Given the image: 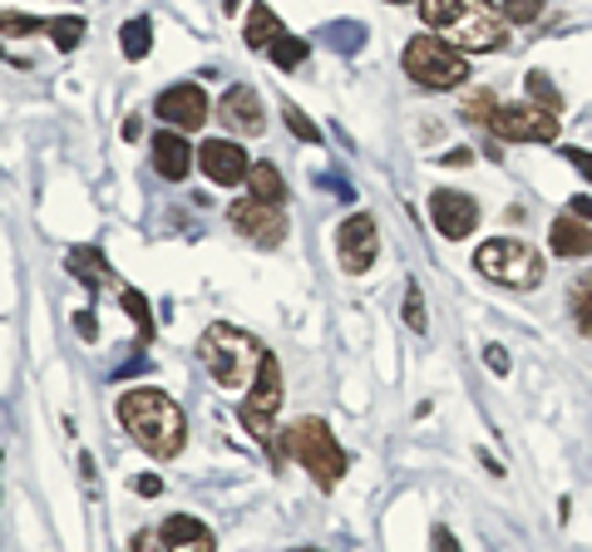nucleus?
Here are the masks:
<instances>
[{
    "mask_svg": "<svg viewBox=\"0 0 592 552\" xmlns=\"http://www.w3.org/2000/svg\"><path fill=\"white\" fill-rule=\"evenodd\" d=\"M114 415H119V424L129 429V439L153 459H178L183 449H188V415H183L178 400H173L168 390H158V385H134V390H124Z\"/></svg>",
    "mask_w": 592,
    "mask_h": 552,
    "instance_id": "nucleus-1",
    "label": "nucleus"
},
{
    "mask_svg": "<svg viewBox=\"0 0 592 552\" xmlns=\"http://www.w3.org/2000/svg\"><path fill=\"white\" fill-rule=\"evenodd\" d=\"M420 15L435 35L464 55H494L514 45L504 10H494L489 0H420Z\"/></svg>",
    "mask_w": 592,
    "mask_h": 552,
    "instance_id": "nucleus-2",
    "label": "nucleus"
},
{
    "mask_svg": "<svg viewBox=\"0 0 592 552\" xmlns=\"http://www.w3.org/2000/svg\"><path fill=\"white\" fill-rule=\"evenodd\" d=\"M262 355H267V351L257 345V335H248L242 325H232V321H212L208 331L198 335L202 371H208L228 395H248V385H252V375H257Z\"/></svg>",
    "mask_w": 592,
    "mask_h": 552,
    "instance_id": "nucleus-3",
    "label": "nucleus"
},
{
    "mask_svg": "<svg viewBox=\"0 0 592 552\" xmlns=\"http://www.w3.org/2000/svg\"><path fill=\"white\" fill-rule=\"evenodd\" d=\"M282 449H287L296 464L316 478V488H321V494H336V484L346 478V464H351V459H346V449L336 444L331 424H326V419H316V415H306V419H296L292 429H282Z\"/></svg>",
    "mask_w": 592,
    "mask_h": 552,
    "instance_id": "nucleus-4",
    "label": "nucleus"
},
{
    "mask_svg": "<svg viewBox=\"0 0 592 552\" xmlns=\"http://www.w3.org/2000/svg\"><path fill=\"white\" fill-rule=\"evenodd\" d=\"M401 65H405V75L420 89H430V95H449V89H459L469 79V55L440 35H415L410 45L401 49Z\"/></svg>",
    "mask_w": 592,
    "mask_h": 552,
    "instance_id": "nucleus-5",
    "label": "nucleus"
},
{
    "mask_svg": "<svg viewBox=\"0 0 592 552\" xmlns=\"http://www.w3.org/2000/svg\"><path fill=\"white\" fill-rule=\"evenodd\" d=\"M474 272L489 276L494 286H508V291H538V286H544V257L518 238L484 242V247L474 252Z\"/></svg>",
    "mask_w": 592,
    "mask_h": 552,
    "instance_id": "nucleus-6",
    "label": "nucleus"
},
{
    "mask_svg": "<svg viewBox=\"0 0 592 552\" xmlns=\"http://www.w3.org/2000/svg\"><path fill=\"white\" fill-rule=\"evenodd\" d=\"M228 222H232V232H238V238H248L252 247H262V252L282 247V242H287V232H292L287 208H282V202H262V198H252V192L232 202Z\"/></svg>",
    "mask_w": 592,
    "mask_h": 552,
    "instance_id": "nucleus-7",
    "label": "nucleus"
},
{
    "mask_svg": "<svg viewBox=\"0 0 592 552\" xmlns=\"http://www.w3.org/2000/svg\"><path fill=\"white\" fill-rule=\"evenodd\" d=\"M381 257V228H375L371 212H351V218L336 228V262L346 276H365Z\"/></svg>",
    "mask_w": 592,
    "mask_h": 552,
    "instance_id": "nucleus-8",
    "label": "nucleus"
},
{
    "mask_svg": "<svg viewBox=\"0 0 592 552\" xmlns=\"http://www.w3.org/2000/svg\"><path fill=\"white\" fill-rule=\"evenodd\" d=\"M489 134L504 143H553L558 139V114L538 104H498L494 119H489Z\"/></svg>",
    "mask_w": 592,
    "mask_h": 552,
    "instance_id": "nucleus-9",
    "label": "nucleus"
},
{
    "mask_svg": "<svg viewBox=\"0 0 592 552\" xmlns=\"http://www.w3.org/2000/svg\"><path fill=\"white\" fill-rule=\"evenodd\" d=\"M153 119H163V129H178V134H193V129L208 124V95L202 85H173L153 99Z\"/></svg>",
    "mask_w": 592,
    "mask_h": 552,
    "instance_id": "nucleus-10",
    "label": "nucleus"
},
{
    "mask_svg": "<svg viewBox=\"0 0 592 552\" xmlns=\"http://www.w3.org/2000/svg\"><path fill=\"white\" fill-rule=\"evenodd\" d=\"M218 124L238 139H257L267 129V114H262V95L252 85H232L228 95L218 99Z\"/></svg>",
    "mask_w": 592,
    "mask_h": 552,
    "instance_id": "nucleus-11",
    "label": "nucleus"
},
{
    "mask_svg": "<svg viewBox=\"0 0 592 552\" xmlns=\"http://www.w3.org/2000/svg\"><path fill=\"white\" fill-rule=\"evenodd\" d=\"M430 218H435V232L449 242L469 238L479 228V202L469 192H454V188H435L430 192Z\"/></svg>",
    "mask_w": 592,
    "mask_h": 552,
    "instance_id": "nucleus-12",
    "label": "nucleus"
},
{
    "mask_svg": "<svg viewBox=\"0 0 592 552\" xmlns=\"http://www.w3.org/2000/svg\"><path fill=\"white\" fill-rule=\"evenodd\" d=\"M198 168L208 173L218 188H232V183H248L252 163H248V153H242L238 139H208L198 148Z\"/></svg>",
    "mask_w": 592,
    "mask_h": 552,
    "instance_id": "nucleus-13",
    "label": "nucleus"
},
{
    "mask_svg": "<svg viewBox=\"0 0 592 552\" xmlns=\"http://www.w3.org/2000/svg\"><path fill=\"white\" fill-rule=\"evenodd\" d=\"M149 153H153V173L168 183H183L193 173V163H198V153L188 148V134H178V129H158Z\"/></svg>",
    "mask_w": 592,
    "mask_h": 552,
    "instance_id": "nucleus-14",
    "label": "nucleus"
},
{
    "mask_svg": "<svg viewBox=\"0 0 592 552\" xmlns=\"http://www.w3.org/2000/svg\"><path fill=\"white\" fill-rule=\"evenodd\" d=\"M163 552H218V538H212L208 523H198L193 514H168L158 528Z\"/></svg>",
    "mask_w": 592,
    "mask_h": 552,
    "instance_id": "nucleus-15",
    "label": "nucleus"
},
{
    "mask_svg": "<svg viewBox=\"0 0 592 552\" xmlns=\"http://www.w3.org/2000/svg\"><path fill=\"white\" fill-rule=\"evenodd\" d=\"M548 252L553 257H592V228L583 218H573V212H558L553 228H548Z\"/></svg>",
    "mask_w": 592,
    "mask_h": 552,
    "instance_id": "nucleus-16",
    "label": "nucleus"
},
{
    "mask_svg": "<svg viewBox=\"0 0 592 552\" xmlns=\"http://www.w3.org/2000/svg\"><path fill=\"white\" fill-rule=\"evenodd\" d=\"M65 267H69V276H79L89 291H105V286H114V267H109V257L99 247H89V242H85V247H69Z\"/></svg>",
    "mask_w": 592,
    "mask_h": 552,
    "instance_id": "nucleus-17",
    "label": "nucleus"
},
{
    "mask_svg": "<svg viewBox=\"0 0 592 552\" xmlns=\"http://www.w3.org/2000/svg\"><path fill=\"white\" fill-rule=\"evenodd\" d=\"M282 35H287V30H282L277 10L262 5V0H257V5L248 10V25H242V40H248V49H272Z\"/></svg>",
    "mask_w": 592,
    "mask_h": 552,
    "instance_id": "nucleus-18",
    "label": "nucleus"
},
{
    "mask_svg": "<svg viewBox=\"0 0 592 552\" xmlns=\"http://www.w3.org/2000/svg\"><path fill=\"white\" fill-rule=\"evenodd\" d=\"M248 192H252V198H262V202H282V208H287V198H292V192H287V178H282L272 163H252Z\"/></svg>",
    "mask_w": 592,
    "mask_h": 552,
    "instance_id": "nucleus-19",
    "label": "nucleus"
},
{
    "mask_svg": "<svg viewBox=\"0 0 592 552\" xmlns=\"http://www.w3.org/2000/svg\"><path fill=\"white\" fill-rule=\"evenodd\" d=\"M524 95H528V104L548 109V114H563V95L553 89V79H548L544 69H528L524 75Z\"/></svg>",
    "mask_w": 592,
    "mask_h": 552,
    "instance_id": "nucleus-20",
    "label": "nucleus"
},
{
    "mask_svg": "<svg viewBox=\"0 0 592 552\" xmlns=\"http://www.w3.org/2000/svg\"><path fill=\"white\" fill-rule=\"evenodd\" d=\"M119 49H124V59H149V49H153V20L149 15L129 20V25L119 30Z\"/></svg>",
    "mask_w": 592,
    "mask_h": 552,
    "instance_id": "nucleus-21",
    "label": "nucleus"
},
{
    "mask_svg": "<svg viewBox=\"0 0 592 552\" xmlns=\"http://www.w3.org/2000/svg\"><path fill=\"white\" fill-rule=\"evenodd\" d=\"M568 311H573V325L592 341V272L578 276L573 286H568Z\"/></svg>",
    "mask_w": 592,
    "mask_h": 552,
    "instance_id": "nucleus-22",
    "label": "nucleus"
},
{
    "mask_svg": "<svg viewBox=\"0 0 592 552\" xmlns=\"http://www.w3.org/2000/svg\"><path fill=\"white\" fill-rule=\"evenodd\" d=\"M119 301H124L129 321L139 325V345H149L153 341V306H149V296L134 291V286H124V291H119Z\"/></svg>",
    "mask_w": 592,
    "mask_h": 552,
    "instance_id": "nucleus-23",
    "label": "nucleus"
},
{
    "mask_svg": "<svg viewBox=\"0 0 592 552\" xmlns=\"http://www.w3.org/2000/svg\"><path fill=\"white\" fill-rule=\"evenodd\" d=\"M267 55H272V65H277V69H296V65H306V55H311V45H306L302 35H282L277 45L267 49Z\"/></svg>",
    "mask_w": 592,
    "mask_h": 552,
    "instance_id": "nucleus-24",
    "label": "nucleus"
},
{
    "mask_svg": "<svg viewBox=\"0 0 592 552\" xmlns=\"http://www.w3.org/2000/svg\"><path fill=\"white\" fill-rule=\"evenodd\" d=\"M45 35L55 40V49H65V55H69V49L85 40V20H79V15H59V20H50V25H45Z\"/></svg>",
    "mask_w": 592,
    "mask_h": 552,
    "instance_id": "nucleus-25",
    "label": "nucleus"
},
{
    "mask_svg": "<svg viewBox=\"0 0 592 552\" xmlns=\"http://www.w3.org/2000/svg\"><path fill=\"white\" fill-rule=\"evenodd\" d=\"M401 316H405V325H410V331L415 335H425V331H430V316H425V291H420V286H405V306H401Z\"/></svg>",
    "mask_w": 592,
    "mask_h": 552,
    "instance_id": "nucleus-26",
    "label": "nucleus"
},
{
    "mask_svg": "<svg viewBox=\"0 0 592 552\" xmlns=\"http://www.w3.org/2000/svg\"><path fill=\"white\" fill-rule=\"evenodd\" d=\"M494 109H498V95H494V89H474V95L464 99V119H469V124H484V129H489Z\"/></svg>",
    "mask_w": 592,
    "mask_h": 552,
    "instance_id": "nucleus-27",
    "label": "nucleus"
},
{
    "mask_svg": "<svg viewBox=\"0 0 592 552\" xmlns=\"http://www.w3.org/2000/svg\"><path fill=\"white\" fill-rule=\"evenodd\" d=\"M50 20H35V15H20V10H0V35H15V40H25V35H40Z\"/></svg>",
    "mask_w": 592,
    "mask_h": 552,
    "instance_id": "nucleus-28",
    "label": "nucleus"
},
{
    "mask_svg": "<svg viewBox=\"0 0 592 552\" xmlns=\"http://www.w3.org/2000/svg\"><path fill=\"white\" fill-rule=\"evenodd\" d=\"M498 10H504L508 25H534V20L544 15V0H504Z\"/></svg>",
    "mask_w": 592,
    "mask_h": 552,
    "instance_id": "nucleus-29",
    "label": "nucleus"
},
{
    "mask_svg": "<svg viewBox=\"0 0 592 552\" xmlns=\"http://www.w3.org/2000/svg\"><path fill=\"white\" fill-rule=\"evenodd\" d=\"M282 119H287V129H292V139H302V143H321V129L311 124V119L302 114L296 104H282Z\"/></svg>",
    "mask_w": 592,
    "mask_h": 552,
    "instance_id": "nucleus-30",
    "label": "nucleus"
},
{
    "mask_svg": "<svg viewBox=\"0 0 592 552\" xmlns=\"http://www.w3.org/2000/svg\"><path fill=\"white\" fill-rule=\"evenodd\" d=\"M484 365H489L494 375H508V351H504V345L489 341V345H484Z\"/></svg>",
    "mask_w": 592,
    "mask_h": 552,
    "instance_id": "nucleus-31",
    "label": "nucleus"
},
{
    "mask_svg": "<svg viewBox=\"0 0 592 552\" xmlns=\"http://www.w3.org/2000/svg\"><path fill=\"white\" fill-rule=\"evenodd\" d=\"M563 158L573 163V168H578V173H583V178L592 183V148H563Z\"/></svg>",
    "mask_w": 592,
    "mask_h": 552,
    "instance_id": "nucleus-32",
    "label": "nucleus"
},
{
    "mask_svg": "<svg viewBox=\"0 0 592 552\" xmlns=\"http://www.w3.org/2000/svg\"><path fill=\"white\" fill-rule=\"evenodd\" d=\"M430 552H459V543H454V533H449L445 523H435V533H430Z\"/></svg>",
    "mask_w": 592,
    "mask_h": 552,
    "instance_id": "nucleus-33",
    "label": "nucleus"
},
{
    "mask_svg": "<svg viewBox=\"0 0 592 552\" xmlns=\"http://www.w3.org/2000/svg\"><path fill=\"white\" fill-rule=\"evenodd\" d=\"M75 331H79V341H99V325H95V311H75Z\"/></svg>",
    "mask_w": 592,
    "mask_h": 552,
    "instance_id": "nucleus-34",
    "label": "nucleus"
},
{
    "mask_svg": "<svg viewBox=\"0 0 592 552\" xmlns=\"http://www.w3.org/2000/svg\"><path fill=\"white\" fill-rule=\"evenodd\" d=\"M435 163H445V168H469V163H474V153H469V148H445Z\"/></svg>",
    "mask_w": 592,
    "mask_h": 552,
    "instance_id": "nucleus-35",
    "label": "nucleus"
},
{
    "mask_svg": "<svg viewBox=\"0 0 592 552\" xmlns=\"http://www.w3.org/2000/svg\"><path fill=\"white\" fill-rule=\"evenodd\" d=\"M134 494H139V498H158V494H163V478L139 474V478H134Z\"/></svg>",
    "mask_w": 592,
    "mask_h": 552,
    "instance_id": "nucleus-36",
    "label": "nucleus"
},
{
    "mask_svg": "<svg viewBox=\"0 0 592 552\" xmlns=\"http://www.w3.org/2000/svg\"><path fill=\"white\" fill-rule=\"evenodd\" d=\"M129 552H163V538H158V533H134Z\"/></svg>",
    "mask_w": 592,
    "mask_h": 552,
    "instance_id": "nucleus-37",
    "label": "nucleus"
},
{
    "mask_svg": "<svg viewBox=\"0 0 592 552\" xmlns=\"http://www.w3.org/2000/svg\"><path fill=\"white\" fill-rule=\"evenodd\" d=\"M479 464H484V468H489V474H494V478H504V464H498V459L489 454V449H479Z\"/></svg>",
    "mask_w": 592,
    "mask_h": 552,
    "instance_id": "nucleus-38",
    "label": "nucleus"
},
{
    "mask_svg": "<svg viewBox=\"0 0 592 552\" xmlns=\"http://www.w3.org/2000/svg\"><path fill=\"white\" fill-rule=\"evenodd\" d=\"M568 212H573V218H592V198H573V208Z\"/></svg>",
    "mask_w": 592,
    "mask_h": 552,
    "instance_id": "nucleus-39",
    "label": "nucleus"
},
{
    "mask_svg": "<svg viewBox=\"0 0 592 552\" xmlns=\"http://www.w3.org/2000/svg\"><path fill=\"white\" fill-rule=\"evenodd\" d=\"M139 134H144V119H139V114H134V119H129V124H124V139H129V143H134Z\"/></svg>",
    "mask_w": 592,
    "mask_h": 552,
    "instance_id": "nucleus-40",
    "label": "nucleus"
},
{
    "mask_svg": "<svg viewBox=\"0 0 592 552\" xmlns=\"http://www.w3.org/2000/svg\"><path fill=\"white\" fill-rule=\"evenodd\" d=\"M292 552H321V548H292Z\"/></svg>",
    "mask_w": 592,
    "mask_h": 552,
    "instance_id": "nucleus-41",
    "label": "nucleus"
},
{
    "mask_svg": "<svg viewBox=\"0 0 592 552\" xmlns=\"http://www.w3.org/2000/svg\"><path fill=\"white\" fill-rule=\"evenodd\" d=\"M391 5H410V0H391Z\"/></svg>",
    "mask_w": 592,
    "mask_h": 552,
    "instance_id": "nucleus-42",
    "label": "nucleus"
}]
</instances>
